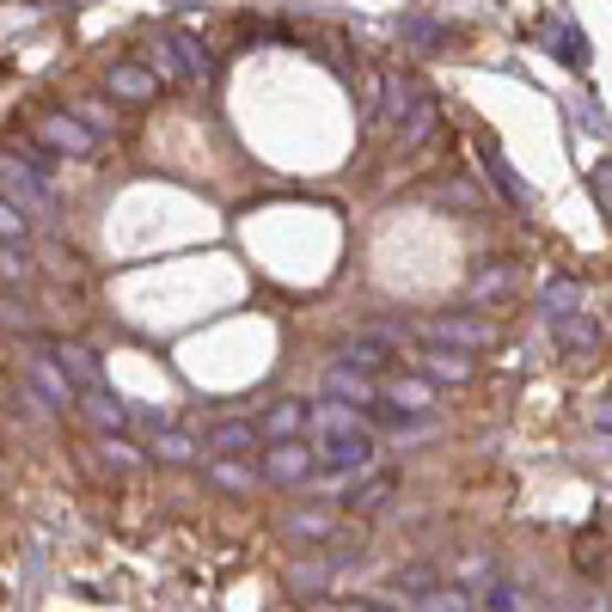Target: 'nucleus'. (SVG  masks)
Returning <instances> with one entry per match:
<instances>
[{"mask_svg":"<svg viewBox=\"0 0 612 612\" xmlns=\"http://www.w3.org/2000/svg\"><path fill=\"white\" fill-rule=\"evenodd\" d=\"M368 466H373V435L361 423L313 435V472H325V478H356V472H368Z\"/></svg>","mask_w":612,"mask_h":612,"instance_id":"f257e3e1","label":"nucleus"},{"mask_svg":"<svg viewBox=\"0 0 612 612\" xmlns=\"http://www.w3.org/2000/svg\"><path fill=\"white\" fill-rule=\"evenodd\" d=\"M154 55L166 62V74H178V81H209L214 74V55L202 38H190V31H160V43H154ZM154 62V67H160Z\"/></svg>","mask_w":612,"mask_h":612,"instance_id":"f03ea898","label":"nucleus"},{"mask_svg":"<svg viewBox=\"0 0 612 612\" xmlns=\"http://www.w3.org/2000/svg\"><path fill=\"white\" fill-rule=\"evenodd\" d=\"M31 135H38V147H43V154H62V160H86V154H93V147H98V135L86 129L81 117H67V110H55V117H43Z\"/></svg>","mask_w":612,"mask_h":612,"instance_id":"7ed1b4c3","label":"nucleus"},{"mask_svg":"<svg viewBox=\"0 0 612 612\" xmlns=\"http://www.w3.org/2000/svg\"><path fill=\"white\" fill-rule=\"evenodd\" d=\"M429 344H447V349H490L496 344V325L490 319H472V313H441V319L423 325Z\"/></svg>","mask_w":612,"mask_h":612,"instance_id":"20e7f679","label":"nucleus"},{"mask_svg":"<svg viewBox=\"0 0 612 612\" xmlns=\"http://www.w3.org/2000/svg\"><path fill=\"white\" fill-rule=\"evenodd\" d=\"M264 472L276 484H306V478H313V447H306L300 435H282L276 447L264 453Z\"/></svg>","mask_w":612,"mask_h":612,"instance_id":"39448f33","label":"nucleus"},{"mask_svg":"<svg viewBox=\"0 0 612 612\" xmlns=\"http://www.w3.org/2000/svg\"><path fill=\"white\" fill-rule=\"evenodd\" d=\"M257 447H264V429H257V423H240V416H233V423L209 429V453H214V460H257Z\"/></svg>","mask_w":612,"mask_h":612,"instance_id":"423d86ee","label":"nucleus"},{"mask_svg":"<svg viewBox=\"0 0 612 612\" xmlns=\"http://www.w3.org/2000/svg\"><path fill=\"white\" fill-rule=\"evenodd\" d=\"M0 197L7 202H31V209H50V178L43 172H31V166H19V160H0Z\"/></svg>","mask_w":612,"mask_h":612,"instance_id":"0eeeda50","label":"nucleus"},{"mask_svg":"<svg viewBox=\"0 0 612 612\" xmlns=\"http://www.w3.org/2000/svg\"><path fill=\"white\" fill-rule=\"evenodd\" d=\"M43 356H50L55 368H62V373H67V380H74L81 392H86V387H105V368H98V356H93L86 344H50Z\"/></svg>","mask_w":612,"mask_h":612,"instance_id":"6e6552de","label":"nucleus"},{"mask_svg":"<svg viewBox=\"0 0 612 612\" xmlns=\"http://www.w3.org/2000/svg\"><path fill=\"white\" fill-rule=\"evenodd\" d=\"M25 387L43 392V404H74V399H81V387H74V380H67L50 356H31L25 361Z\"/></svg>","mask_w":612,"mask_h":612,"instance_id":"1a4fd4ad","label":"nucleus"},{"mask_svg":"<svg viewBox=\"0 0 612 612\" xmlns=\"http://www.w3.org/2000/svg\"><path fill=\"white\" fill-rule=\"evenodd\" d=\"M325 392H331V399H344V404H373L380 399V380H373V373H361V368H349V361H337L331 373H325Z\"/></svg>","mask_w":612,"mask_h":612,"instance_id":"9d476101","label":"nucleus"},{"mask_svg":"<svg viewBox=\"0 0 612 612\" xmlns=\"http://www.w3.org/2000/svg\"><path fill=\"white\" fill-rule=\"evenodd\" d=\"M160 93V74L141 62H110V98H129V105H141V98Z\"/></svg>","mask_w":612,"mask_h":612,"instance_id":"9b49d317","label":"nucleus"},{"mask_svg":"<svg viewBox=\"0 0 612 612\" xmlns=\"http://www.w3.org/2000/svg\"><path fill=\"white\" fill-rule=\"evenodd\" d=\"M86 423H98V429H110V435H123V429H129V404H117L110 399L105 387H86Z\"/></svg>","mask_w":612,"mask_h":612,"instance_id":"f8f14e48","label":"nucleus"},{"mask_svg":"<svg viewBox=\"0 0 612 612\" xmlns=\"http://www.w3.org/2000/svg\"><path fill=\"white\" fill-rule=\"evenodd\" d=\"M429 129H435V98L416 86V98H411V117H399V147H423L429 141Z\"/></svg>","mask_w":612,"mask_h":612,"instance_id":"ddd939ff","label":"nucleus"},{"mask_svg":"<svg viewBox=\"0 0 612 612\" xmlns=\"http://www.w3.org/2000/svg\"><path fill=\"white\" fill-rule=\"evenodd\" d=\"M392 496H399V478H387V472H380V478H368L361 490H349V496H344V508H349V515H380V508H387Z\"/></svg>","mask_w":612,"mask_h":612,"instance_id":"4468645a","label":"nucleus"},{"mask_svg":"<svg viewBox=\"0 0 612 612\" xmlns=\"http://www.w3.org/2000/svg\"><path fill=\"white\" fill-rule=\"evenodd\" d=\"M344 361H349V368H361V373H380L392 361V344H387V337H373V331H361L356 344H344Z\"/></svg>","mask_w":612,"mask_h":612,"instance_id":"2eb2a0df","label":"nucleus"},{"mask_svg":"<svg viewBox=\"0 0 612 612\" xmlns=\"http://www.w3.org/2000/svg\"><path fill=\"white\" fill-rule=\"evenodd\" d=\"M423 368L435 373V380H472V356L466 349H447V344H435L423 356Z\"/></svg>","mask_w":612,"mask_h":612,"instance_id":"dca6fc26","label":"nucleus"},{"mask_svg":"<svg viewBox=\"0 0 612 612\" xmlns=\"http://www.w3.org/2000/svg\"><path fill=\"white\" fill-rule=\"evenodd\" d=\"M300 429H306V404H300V399H282L276 411L264 416V435H270V441H282V435H300Z\"/></svg>","mask_w":612,"mask_h":612,"instance_id":"f3484780","label":"nucleus"},{"mask_svg":"<svg viewBox=\"0 0 612 612\" xmlns=\"http://www.w3.org/2000/svg\"><path fill=\"white\" fill-rule=\"evenodd\" d=\"M484 172H490V184H496V190H503V197H508V202H532V190H527V184H520V178H515V172H508V166H503V154H496V147H484Z\"/></svg>","mask_w":612,"mask_h":612,"instance_id":"a211bd4d","label":"nucleus"},{"mask_svg":"<svg viewBox=\"0 0 612 612\" xmlns=\"http://www.w3.org/2000/svg\"><path fill=\"white\" fill-rule=\"evenodd\" d=\"M404 43H411V50H441V43H453L447 38V25H435V19H423V13H411V19H404Z\"/></svg>","mask_w":612,"mask_h":612,"instance_id":"6ab92c4d","label":"nucleus"},{"mask_svg":"<svg viewBox=\"0 0 612 612\" xmlns=\"http://www.w3.org/2000/svg\"><path fill=\"white\" fill-rule=\"evenodd\" d=\"M551 337H558V344H570V349H594V344H600V325H588V319H563V313H551Z\"/></svg>","mask_w":612,"mask_h":612,"instance_id":"aec40b11","label":"nucleus"},{"mask_svg":"<svg viewBox=\"0 0 612 612\" xmlns=\"http://www.w3.org/2000/svg\"><path fill=\"white\" fill-rule=\"evenodd\" d=\"M154 460H166V466H190V460H197V441L178 435V429H166V435H154Z\"/></svg>","mask_w":612,"mask_h":612,"instance_id":"412c9836","label":"nucleus"},{"mask_svg":"<svg viewBox=\"0 0 612 612\" xmlns=\"http://www.w3.org/2000/svg\"><path fill=\"white\" fill-rule=\"evenodd\" d=\"M380 399L404 404V411H429V404H435V392H429L423 380H392V387H380Z\"/></svg>","mask_w":612,"mask_h":612,"instance_id":"4be33fe9","label":"nucleus"},{"mask_svg":"<svg viewBox=\"0 0 612 612\" xmlns=\"http://www.w3.org/2000/svg\"><path fill=\"white\" fill-rule=\"evenodd\" d=\"M546 306H551V313H576V306H582V282H576V276L546 282Z\"/></svg>","mask_w":612,"mask_h":612,"instance_id":"5701e85b","label":"nucleus"},{"mask_svg":"<svg viewBox=\"0 0 612 612\" xmlns=\"http://www.w3.org/2000/svg\"><path fill=\"white\" fill-rule=\"evenodd\" d=\"M546 43H558V50H563V62H570V67H588V43L576 38L570 25H551V31H546Z\"/></svg>","mask_w":612,"mask_h":612,"instance_id":"b1692460","label":"nucleus"},{"mask_svg":"<svg viewBox=\"0 0 612 612\" xmlns=\"http://www.w3.org/2000/svg\"><path fill=\"white\" fill-rule=\"evenodd\" d=\"M25 233H31L25 209H19V202H7V197H0V240H25Z\"/></svg>","mask_w":612,"mask_h":612,"instance_id":"393cba45","label":"nucleus"},{"mask_svg":"<svg viewBox=\"0 0 612 612\" xmlns=\"http://www.w3.org/2000/svg\"><path fill=\"white\" fill-rule=\"evenodd\" d=\"M508 288H515V270L496 264V270H484V276H478V288H472V294H478V300H490V294H508Z\"/></svg>","mask_w":612,"mask_h":612,"instance_id":"a878e982","label":"nucleus"},{"mask_svg":"<svg viewBox=\"0 0 612 612\" xmlns=\"http://www.w3.org/2000/svg\"><path fill=\"white\" fill-rule=\"evenodd\" d=\"M472 606H490V612H515V606H520V594H515V588H508V582H490V588H484V600H472Z\"/></svg>","mask_w":612,"mask_h":612,"instance_id":"bb28decb","label":"nucleus"},{"mask_svg":"<svg viewBox=\"0 0 612 612\" xmlns=\"http://www.w3.org/2000/svg\"><path fill=\"white\" fill-rule=\"evenodd\" d=\"M288 532H300V539H325V532H331V515H294Z\"/></svg>","mask_w":612,"mask_h":612,"instance_id":"cd10ccee","label":"nucleus"},{"mask_svg":"<svg viewBox=\"0 0 612 612\" xmlns=\"http://www.w3.org/2000/svg\"><path fill=\"white\" fill-rule=\"evenodd\" d=\"M74 117H81V123H86V129H93V135H105L110 123H117V117H110L105 105H93V98H86V105H74Z\"/></svg>","mask_w":612,"mask_h":612,"instance_id":"c85d7f7f","label":"nucleus"},{"mask_svg":"<svg viewBox=\"0 0 612 612\" xmlns=\"http://www.w3.org/2000/svg\"><path fill=\"white\" fill-rule=\"evenodd\" d=\"M399 588H404V594H429V588H435V570L411 563V570H399Z\"/></svg>","mask_w":612,"mask_h":612,"instance_id":"c756f323","label":"nucleus"},{"mask_svg":"<svg viewBox=\"0 0 612 612\" xmlns=\"http://www.w3.org/2000/svg\"><path fill=\"white\" fill-rule=\"evenodd\" d=\"M105 466H117V472H129V466H141V453L129 447V441H105Z\"/></svg>","mask_w":612,"mask_h":612,"instance_id":"7c9ffc66","label":"nucleus"},{"mask_svg":"<svg viewBox=\"0 0 612 612\" xmlns=\"http://www.w3.org/2000/svg\"><path fill=\"white\" fill-rule=\"evenodd\" d=\"M0 276H7V282H31V264H25V257H13V245L0 252Z\"/></svg>","mask_w":612,"mask_h":612,"instance_id":"2f4dec72","label":"nucleus"},{"mask_svg":"<svg viewBox=\"0 0 612 612\" xmlns=\"http://www.w3.org/2000/svg\"><path fill=\"white\" fill-rule=\"evenodd\" d=\"M214 484H226V490H252V472H240V466H214Z\"/></svg>","mask_w":612,"mask_h":612,"instance_id":"473e14b6","label":"nucleus"},{"mask_svg":"<svg viewBox=\"0 0 612 612\" xmlns=\"http://www.w3.org/2000/svg\"><path fill=\"white\" fill-rule=\"evenodd\" d=\"M576 563H582V576H600V570H606V551L582 546V551H576Z\"/></svg>","mask_w":612,"mask_h":612,"instance_id":"72a5a7b5","label":"nucleus"},{"mask_svg":"<svg viewBox=\"0 0 612 612\" xmlns=\"http://www.w3.org/2000/svg\"><path fill=\"white\" fill-rule=\"evenodd\" d=\"M0 325H13V331H31V313H19L13 300H0Z\"/></svg>","mask_w":612,"mask_h":612,"instance_id":"f704fd0d","label":"nucleus"},{"mask_svg":"<svg viewBox=\"0 0 612 612\" xmlns=\"http://www.w3.org/2000/svg\"><path fill=\"white\" fill-rule=\"evenodd\" d=\"M460 576H466V582H478V576H490V558H484V551H472V558H466V570H460Z\"/></svg>","mask_w":612,"mask_h":612,"instance_id":"c9c22d12","label":"nucleus"}]
</instances>
